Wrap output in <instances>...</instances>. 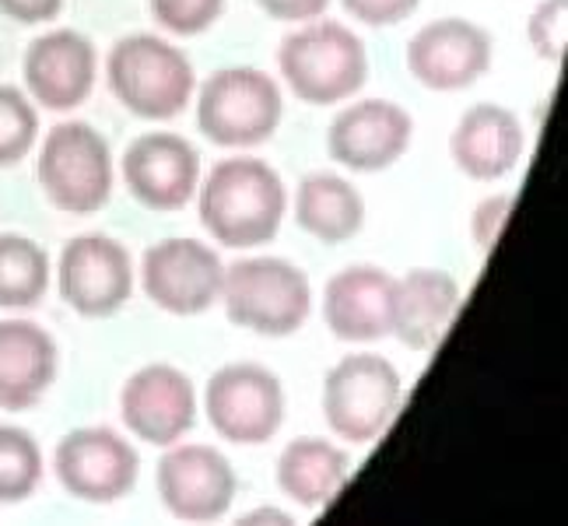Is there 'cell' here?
<instances>
[{
  "label": "cell",
  "instance_id": "1",
  "mask_svg": "<svg viewBox=\"0 0 568 526\" xmlns=\"http://www.w3.org/2000/svg\"><path fill=\"white\" fill-rule=\"evenodd\" d=\"M196 214L217 246L256 250L271 243L288 214V186L264 159H222L196 186Z\"/></svg>",
  "mask_w": 568,
  "mask_h": 526
},
{
  "label": "cell",
  "instance_id": "2",
  "mask_svg": "<svg viewBox=\"0 0 568 526\" xmlns=\"http://www.w3.org/2000/svg\"><path fill=\"white\" fill-rule=\"evenodd\" d=\"M277 71L305 105L352 102L368 81L365 42L334 18H313L281 39Z\"/></svg>",
  "mask_w": 568,
  "mask_h": 526
},
{
  "label": "cell",
  "instance_id": "3",
  "mask_svg": "<svg viewBox=\"0 0 568 526\" xmlns=\"http://www.w3.org/2000/svg\"><path fill=\"white\" fill-rule=\"evenodd\" d=\"M105 84L126 113L165 123L186 113V105L193 102L196 71L176 42L151 32H134L116 39L109 50Z\"/></svg>",
  "mask_w": 568,
  "mask_h": 526
},
{
  "label": "cell",
  "instance_id": "4",
  "mask_svg": "<svg viewBox=\"0 0 568 526\" xmlns=\"http://www.w3.org/2000/svg\"><path fill=\"white\" fill-rule=\"evenodd\" d=\"M229 323L260 337H292L313 313V284L284 256H246L225 267L222 299Z\"/></svg>",
  "mask_w": 568,
  "mask_h": 526
},
{
  "label": "cell",
  "instance_id": "5",
  "mask_svg": "<svg viewBox=\"0 0 568 526\" xmlns=\"http://www.w3.org/2000/svg\"><path fill=\"white\" fill-rule=\"evenodd\" d=\"M196 130L217 148L267 144L284 120L281 84L260 68H222L193 92Z\"/></svg>",
  "mask_w": 568,
  "mask_h": 526
},
{
  "label": "cell",
  "instance_id": "6",
  "mask_svg": "<svg viewBox=\"0 0 568 526\" xmlns=\"http://www.w3.org/2000/svg\"><path fill=\"white\" fill-rule=\"evenodd\" d=\"M39 186L63 214H95L109 204L116 165L109 141L84 120H63L47 130L36 159Z\"/></svg>",
  "mask_w": 568,
  "mask_h": 526
},
{
  "label": "cell",
  "instance_id": "7",
  "mask_svg": "<svg viewBox=\"0 0 568 526\" xmlns=\"http://www.w3.org/2000/svg\"><path fill=\"white\" fill-rule=\"evenodd\" d=\"M404 404L397 365L373 351L341 358L323 380L320 407L326 428L352 446H368L393 425Z\"/></svg>",
  "mask_w": 568,
  "mask_h": 526
},
{
  "label": "cell",
  "instance_id": "8",
  "mask_svg": "<svg viewBox=\"0 0 568 526\" xmlns=\"http://www.w3.org/2000/svg\"><path fill=\"white\" fill-rule=\"evenodd\" d=\"M204 414L217 438L232 446H264L284 425V386L267 365H222L204 386Z\"/></svg>",
  "mask_w": 568,
  "mask_h": 526
},
{
  "label": "cell",
  "instance_id": "9",
  "mask_svg": "<svg viewBox=\"0 0 568 526\" xmlns=\"http://www.w3.org/2000/svg\"><path fill=\"white\" fill-rule=\"evenodd\" d=\"M53 474L60 488L89 506H113L134 492L141 456L116 428L84 425L68 432L53 449Z\"/></svg>",
  "mask_w": 568,
  "mask_h": 526
},
{
  "label": "cell",
  "instance_id": "10",
  "mask_svg": "<svg viewBox=\"0 0 568 526\" xmlns=\"http://www.w3.org/2000/svg\"><path fill=\"white\" fill-rule=\"evenodd\" d=\"M134 260L113 235H78L60 250L57 289L60 299L84 320L116 316L134 295Z\"/></svg>",
  "mask_w": 568,
  "mask_h": 526
},
{
  "label": "cell",
  "instance_id": "11",
  "mask_svg": "<svg viewBox=\"0 0 568 526\" xmlns=\"http://www.w3.org/2000/svg\"><path fill=\"white\" fill-rule=\"evenodd\" d=\"M141 289L169 316H201L222 299L225 263L201 239H162L141 256Z\"/></svg>",
  "mask_w": 568,
  "mask_h": 526
},
{
  "label": "cell",
  "instance_id": "12",
  "mask_svg": "<svg viewBox=\"0 0 568 526\" xmlns=\"http://www.w3.org/2000/svg\"><path fill=\"white\" fill-rule=\"evenodd\" d=\"M495 39L477 21L449 14L435 18L410 36L404 63L428 92H464L491 71Z\"/></svg>",
  "mask_w": 568,
  "mask_h": 526
},
{
  "label": "cell",
  "instance_id": "13",
  "mask_svg": "<svg viewBox=\"0 0 568 526\" xmlns=\"http://www.w3.org/2000/svg\"><path fill=\"white\" fill-rule=\"evenodd\" d=\"M159 498L183 523H214L229 516L239 495V477L232 459L204 443H172L159 459Z\"/></svg>",
  "mask_w": 568,
  "mask_h": 526
},
{
  "label": "cell",
  "instance_id": "14",
  "mask_svg": "<svg viewBox=\"0 0 568 526\" xmlns=\"http://www.w3.org/2000/svg\"><path fill=\"white\" fill-rule=\"evenodd\" d=\"M123 183L148 211H183L201 186V151L172 130H148L123 151Z\"/></svg>",
  "mask_w": 568,
  "mask_h": 526
},
{
  "label": "cell",
  "instance_id": "15",
  "mask_svg": "<svg viewBox=\"0 0 568 526\" xmlns=\"http://www.w3.org/2000/svg\"><path fill=\"white\" fill-rule=\"evenodd\" d=\"M196 390L183 368L151 362L138 368L120 390V418L126 432L148 446H172L196 425Z\"/></svg>",
  "mask_w": 568,
  "mask_h": 526
},
{
  "label": "cell",
  "instance_id": "16",
  "mask_svg": "<svg viewBox=\"0 0 568 526\" xmlns=\"http://www.w3.org/2000/svg\"><path fill=\"white\" fill-rule=\"evenodd\" d=\"M21 74H26V95L36 105L50 113H71L95 92L99 50L78 29H53L29 42Z\"/></svg>",
  "mask_w": 568,
  "mask_h": 526
},
{
  "label": "cell",
  "instance_id": "17",
  "mask_svg": "<svg viewBox=\"0 0 568 526\" xmlns=\"http://www.w3.org/2000/svg\"><path fill=\"white\" fill-rule=\"evenodd\" d=\"M414 141V120L400 102L355 99L326 130L331 159L352 172H383L397 165Z\"/></svg>",
  "mask_w": 568,
  "mask_h": 526
},
{
  "label": "cell",
  "instance_id": "18",
  "mask_svg": "<svg viewBox=\"0 0 568 526\" xmlns=\"http://www.w3.org/2000/svg\"><path fill=\"white\" fill-rule=\"evenodd\" d=\"M527 155V130L509 105L477 102L456 120L449 159L474 183H498Z\"/></svg>",
  "mask_w": 568,
  "mask_h": 526
},
{
  "label": "cell",
  "instance_id": "19",
  "mask_svg": "<svg viewBox=\"0 0 568 526\" xmlns=\"http://www.w3.org/2000/svg\"><path fill=\"white\" fill-rule=\"evenodd\" d=\"M393 284L397 277L373 263L337 271L323 289V323L347 344H373L393 331Z\"/></svg>",
  "mask_w": 568,
  "mask_h": 526
},
{
  "label": "cell",
  "instance_id": "20",
  "mask_svg": "<svg viewBox=\"0 0 568 526\" xmlns=\"http://www.w3.org/2000/svg\"><path fill=\"white\" fill-rule=\"evenodd\" d=\"M460 310V281L439 267H414L393 284V331L410 351H432Z\"/></svg>",
  "mask_w": 568,
  "mask_h": 526
},
{
  "label": "cell",
  "instance_id": "21",
  "mask_svg": "<svg viewBox=\"0 0 568 526\" xmlns=\"http://www.w3.org/2000/svg\"><path fill=\"white\" fill-rule=\"evenodd\" d=\"M60 372V347L47 326L0 320V407L29 411L50 393Z\"/></svg>",
  "mask_w": 568,
  "mask_h": 526
},
{
  "label": "cell",
  "instance_id": "22",
  "mask_svg": "<svg viewBox=\"0 0 568 526\" xmlns=\"http://www.w3.org/2000/svg\"><path fill=\"white\" fill-rule=\"evenodd\" d=\"M277 488L302 509H323L341 495L352 477V456L331 438L302 435L292 438L277 456Z\"/></svg>",
  "mask_w": 568,
  "mask_h": 526
},
{
  "label": "cell",
  "instance_id": "23",
  "mask_svg": "<svg viewBox=\"0 0 568 526\" xmlns=\"http://www.w3.org/2000/svg\"><path fill=\"white\" fill-rule=\"evenodd\" d=\"M295 222L323 246L352 243L365 225V196L341 172H310L295 190Z\"/></svg>",
  "mask_w": 568,
  "mask_h": 526
},
{
  "label": "cell",
  "instance_id": "24",
  "mask_svg": "<svg viewBox=\"0 0 568 526\" xmlns=\"http://www.w3.org/2000/svg\"><path fill=\"white\" fill-rule=\"evenodd\" d=\"M53 263L36 239L0 235V310H32L50 292Z\"/></svg>",
  "mask_w": 568,
  "mask_h": 526
},
{
  "label": "cell",
  "instance_id": "25",
  "mask_svg": "<svg viewBox=\"0 0 568 526\" xmlns=\"http://www.w3.org/2000/svg\"><path fill=\"white\" fill-rule=\"evenodd\" d=\"M42 449L29 428L0 425V506H18L42 481Z\"/></svg>",
  "mask_w": 568,
  "mask_h": 526
},
{
  "label": "cell",
  "instance_id": "26",
  "mask_svg": "<svg viewBox=\"0 0 568 526\" xmlns=\"http://www.w3.org/2000/svg\"><path fill=\"white\" fill-rule=\"evenodd\" d=\"M39 141V105L14 84H0V169L29 159Z\"/></svg>",
  "mask_w": 568,
  "mask_h": 526
},
{
  "label": "cell",
  "instance_id": "27",
  "mask_svg": "<svg viewBox=\"0 0 568 526\" xmlns=\"http://www.w3.org/2000/svg\"><path fill=\"white\" fill-rule=\"evenodd\" d=\"M151 18L169 36H204L225 14V0H148Z\"/></svg>",
  "mask_w": 568,
  "mask_h": 526
},
{
  "label": "cell",
  "instance_id": "28",
  "mask_svg": "<svg viewBox=\"0 0 568 526\" xmlns=\"http://www.w3.org/2000/svg\"><path fill=\"white\" fill-rule=\"evenodd\" d=\"M527 39L544 63L561 68L568 47V0H540L527 21Z\"/></svg>",
  "mask_w": 568,
  "mask_h": 526
},
{
  "label": "cell",
  "instance_id": "29",
  "mask_svg": "<svg viewBox=\"0 0 568 526\" xmlns=\"http://www.w3.org/2000/svg\"><path fill=\"white\" fill-rule=\"evenodd\" d=\"M513 204H516L513 193H491V196H485V201L474 208V214H470V239H474V246L480 253L495 250V243L501 239V229H506L509 214H513Z\"/></svg>",
  "mask_w": 568,
  "mask_h": 526
},
{
  "label": "cell",
  "instance_id": "30",
  "mask_svg": "<svg viewBox=\"0 0 568 526\" xmlns=\"http://www.w3.org/2000/svg\"><path fill=\"white\" fill-rule=\"evenodd\" d=\"M347 18H355L358 26L368 29H389L407 21L414 11L422 8V0H341Z\"/></svg>",
  "mask_w": 568,
  "mask_h": 526
},
{
  "label": "cell",
  "instance_id": "31",
  "mask_svg": "<svg viewBox=\"0 0 568 526\" xmlns=\"http://www.w3.org/2000/svg\"><path fill=\"white\" fill-rule=\"evenodd\" d=\"M260 11L274 21H284V26H305V21L323 18L331 0H256Z\"/></svg>",
  "mask_w": 568,
  "mask_h": 526
},
{
  "label": "cell",
  "instance_id": "32",
  "mask_svg": "<svg viewBox=\"0 0 568 526\" xmlns=\"http://www.w3.org/2000/svg\"><path fill=\"white\" fill-rule=\"evenodd\" d=\"M68 0H0V14L18 21V26H42L53 21Z\"/></svg>",
  "mask_w": 568,
  "mask_h": 526
},
{
  "label": "cell",
  "instance_id": "33",
  "mask_svg": "<svg viewBox=\"0 0 568 526\" xmlns=\"http://www.w3.org/2000/svg\"><path fill=\"white\" fill-rule=\"evenodd\" d=\"M243 523H250V526H260V523H277V526H284V523H292V516L284 513V509H274V506H260V509L246 513Z\"/></svg>",
  "mask_w": 568,
  "mask_h": 526
}]
</instances>
